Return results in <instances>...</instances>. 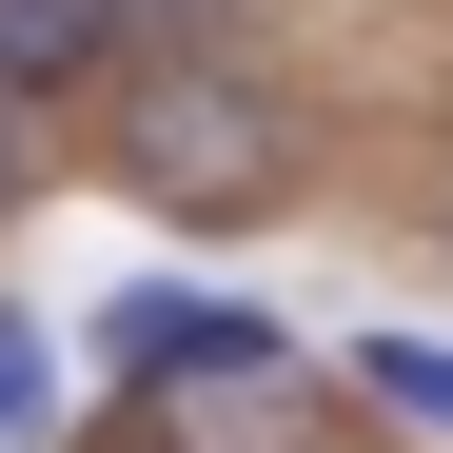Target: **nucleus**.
I'll use <instances>...</instances> for the list:
<instances>
[{"mask_svg":"<svg viewBox=\"0 0 453 453\" xmlns=\"http://www.w3.org/2000/svg\"><path fill=\"white\" fill-rule=\"evenodd\" d=\"M119 40H138L119 0H0V99H80Z\"/></svg>","mask_w":453,"mask_h":453,"instance_id":"obj_3","label":"nucleus"},{"mask_svg":"<svg viewBox=\"0 0 453 453\" xmlns=\"http://www.w3.org/2000/svg\"><path fill=\"white\" fill-rule=\"evenodd\" d=\"M335 374H355L374 414H414V434H453V355H434V335H355Z\"/></svg>","mask_w":453,"mask_h":453,"instance_id":"obj_5","label":"nucleus"},{"mask_svg":"<svg viewBox=\"0 0 453 453\" xmlns=\"http://www.w3.org/2000/svg\"><path fill=\"white\" fill-rule=\"evenodd\" d=\"M119 20H138V40H217V0H119Z\"/></svg>","mask_w":453,"mask_h":453,"instance_id":"obj_8","label":"nucleus"},{"mask_svg":"<svg viewBox=\"0 0 453 453\" xmlns=\"http://www.w3.org/2000/svg\"><path fill=\"white\" fill-rule=\"evenodd\" d=\"M20 178H40V119H20V99H0V217H20Z\"/></svg>","mask_w":453,"mask_h":453,"instance_id":"obj_7","label":"nucleus"},{"mask_svg":"<svg viewBox=\"0 0 453 453\" xmlns=\"http://www.w3.org/2000/svg\"><path fill=\"white\" fill-rule=\"evenodd\" d=\"M119 197L138 217H197V237H237V217L296 197V99L257 80L237 40H158L119 99Z\"/></svg>","mask_w":453,"mask_h":453,"instance_id":"obj_1","label":"nucleus"},{"mask_svg":"<svg viewBox=\"0 0 453 453\" xmlns=\"http://www.w3.org/2000/svg\"><path fill=\"white\" fill-rule=\"evenodd\" d=\"M40 434H59V335L0 296V453H40Z\"/></svg>","mask_w":453,"mask_h":453,"instance_id":"obj_6","label":"nucleus"},{"mask_svg":"<svg viewBox=\"0 0 453 453\" xmlns=\"http://www.w3.org/2000/svg\"><path fill=\"white\" fill-rule=\"evenodd\" d=\"M99 355L138 374V395H197V374H296V335H276V316H237V296H119Z\"/></svg>","mask_w":453,"mask_h":453,"instance_id":"obj_2","label":"nucleus"},{"mask_svg":"<svg viewBox=\"0 0 453 453\" xmlns=\"http://www.w3.org/2000/svg\"><path fill=\"white\" fill-rule=\"evenodd\" d=\"M158 434L178 453H296L316 414H296V374H197V395H158Z\"/></svg>","mask_w":453,"mask_h":453,"instance_id":"obj_4","label":"nucleus"}]
</instances>
